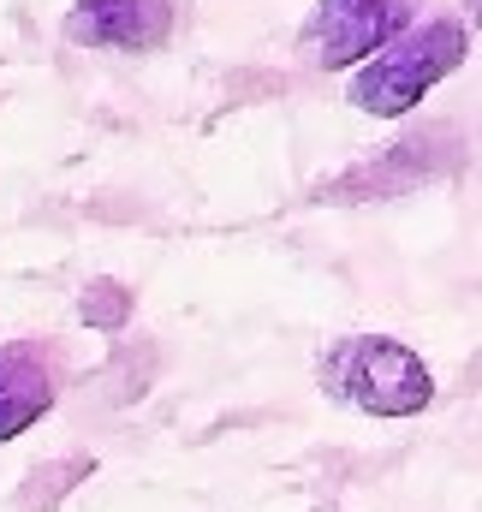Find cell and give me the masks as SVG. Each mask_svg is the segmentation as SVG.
Returning a JSON list of instances; mask_svg holds the SVG:
<instances>
[{"mask_svg": "<svg viewBox=\"0 0 482 512\" xmlns=\"http://www.w3.org/2000/svg\"><path fill=\"white\" fill-rule=\"evenodd\" d=\"M179 6L173 0H72L66 6V42L78 48H114V54H149L173 36Z\"/></svg>", "mask_w": 482, "mask_h": 512, "instance_id": "4", "label": "cell"}, {"mask_svg": "<svg viewBox=\"0 0 482 512\" xmlns=\"http://www.w3.org/2000/svg\"><path fill=\"white\" fill-rule=\"evenodd\" d=\"M465 54H471V30H465L459 18L411 24V30H399L381 54H369L358 72H352L346 96H352V108L369 114V120H399V114H411L447 72H459Z\"/></svg>", "mask_w": 482, "mask_h": 512, "instance_id": "1", "label": "cell"}, {"mask_svg": "<svg viewBox=\"0 0 482 512\" xmlns=\"http://www.w3.org/2000/svg\"><path fill=\"white\" fill-rule=\"evenodd\" d=\"M399 30H411V0H316L298 42L316 72H358Z\"/></svg>", "mask_w": 482, "mask_h": 512, "instance_id": "3", "label": "cell"}, {"mask_svg": "<svg viewBox=\"0 0 482 512\" xmlns=\"http://www.w3.org/2000/svg\"><path fill=\"white\" fill-rule=\"evenodd\" d=\"M60 399V364L42 340H6L0 346V441L42 423Z\"/></svg>", "mask_w": 482, "mask_h": 512, "instance_id": "5", "label": "cell"}, {"mask_svg": "<svg viewBox=\"0 0 482 512\" xmlns=\"http://www.w3.org/2000/svg\"><path fill=\"white\" fill-rule=\"evenodd\" d=\"M322 393L352 405L363 417H417L435 405V376L429 364L405 346V340H387V334H346L322 352L316 364Z\"/></svg>", "mask_w": 482, "mask_h": 512, "instance_id": "2", "label": "cell"}]
</instances>
